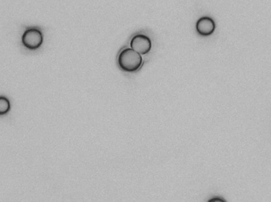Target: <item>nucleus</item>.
<instances>
[{"mask_svg": "<svg viewBox=\"0 0 271 202\" xmlns=\"http://www.w3.org/2000/svg\"><path fill=\"white\" fill-rule=\"evenodd\" d=\"M10 110V103L5 97H0V115L7 114Z\"/></svg>", "mask_w": 271, "mask_h": 202, "instance_id": "nucleus-5", "label": "nucleus"}, {"mask_svg": "<svg viewBox=\"0 0 271 202\" xmlns=\"http://www.w3.org/2000/svg\"><path fill=\"white\" fill-rule=\"evenodd\" d=\"M225 202V201L221 199H211V200L209 201V202Z\"/></svg>", "mask_w": 271, "mask_h": 202, "instance_id": "nucleus-6", "label": "nucleus"}, {"mask_svg": "<svg viewBox=\"0 0 271 202\" xmlns=\"http://www.w3.org/2000/svg\"><path fill=\"white\" fill-rule=\"evenodd\" d=\"M141 54L132 48L122 50L118 56V64L121 70L126 72H134L142 65Z\"/></svg>", "mask_w": 271, "mask_h": 202, "instance_id": "nucleus-1", "label": "nucleus"}, {"mask_svg": "<svg viewBox=\"0 0 271 202\" xmlns=\"http://www.w3.org/2000/svg\"><path fill=\"white\" fill-rule=\"evenodd\" d=\"M216 25L214 19L210 17H202L197 21L196 29L198 34L201 36H208L214 33Z\"/></svg>", "mask_w": 271, "mask_h": 202, "instance_id": "nucleus-4", "label": "nucleus"}, {"mask_svg": "<svg viewBox=\"0 0 271 202\" xmlns=\"http://www.w3.org/2000/svg\"><path fill=\"white\" fill-rule=\"evenodd\" d=\"M130 47L139 54L146 55L150 52L152 42L148 36L139 34L133 36V38L131 40Z\"/></svg>", "mask_w": 271, "mask_h": 202, "instance_id": "nucleus-3", "label": "nucleus"}, {"mask_svg": "<svg viewBox=\"0 0 271 202\" xmlns=\"http://www.w3.org/2000/svg\"><path fill=\"white\" fill-rule=\"evenodd\" d=\"M21 41L25 48L28 49H37L43 43L42 33L37 29H27L22 35Z\"/></svg>", "mask_w": 271, "mask_h": 202, "instance_id": "nucleus-2", "label": "nucleus"}]
</instances>
